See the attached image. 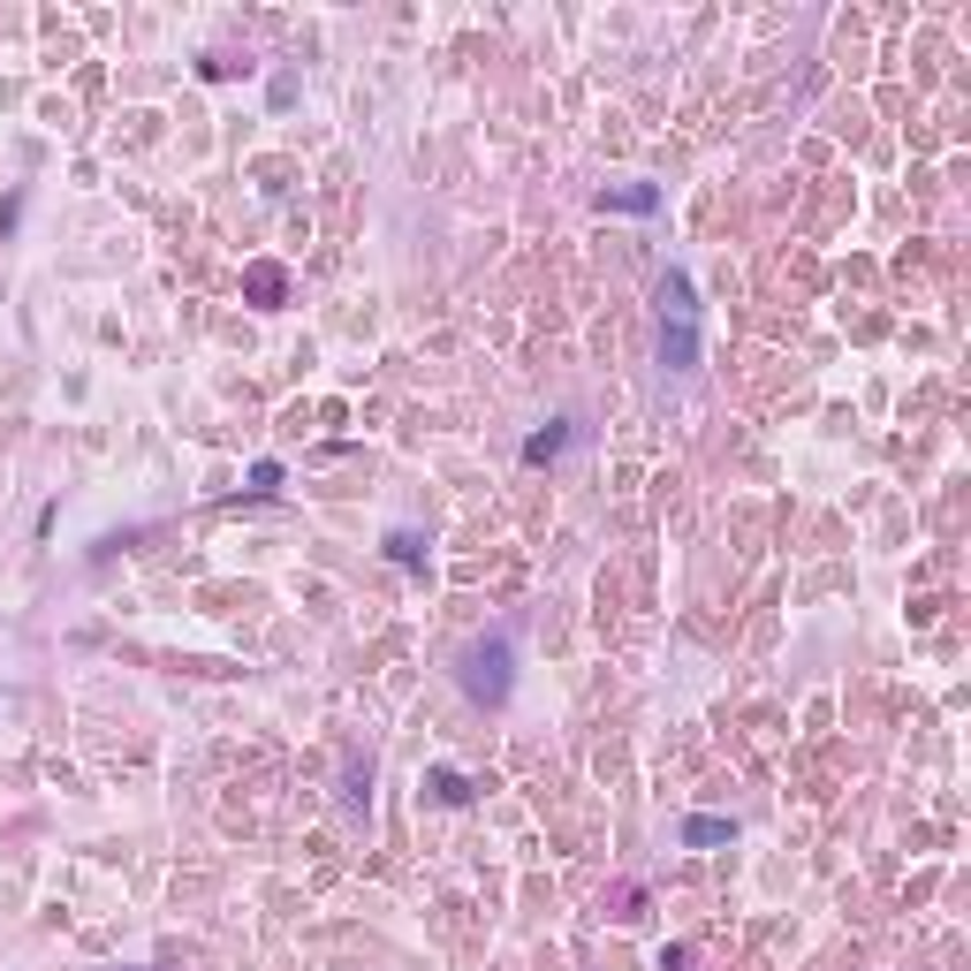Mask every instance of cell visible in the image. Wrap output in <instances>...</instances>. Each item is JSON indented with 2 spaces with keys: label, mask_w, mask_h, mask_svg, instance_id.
<instances>
[{
  "label": "cell",
  "mask_w": 971,
  "mask_h": 971,
  "mask_svg": "<svg viewBox=\"0 0 971 971\" xmlns=\"http://www.w3.org/2000/svg\"><path fill=\"white\" fill-rule=\"evenodd\" d=\"M464 691H471V706H501L508 698V683H516V646L508 638H479V646L464 652Z\"/></svg>",
  "instance_id": "6da1fadb"
},
{
  "label": "cell",
  "mask_w": 971,
  "mask_h": 971,
  "mask_svg": "<svg viewBox=\"0 0 971 971\" xmlns=\"http://www.w3.org/2000/svg\"><path fill=\"white\" fill-rule=\"evenodd\" d=\"M243 297H251V304H266V312H274V304H281V297H289V274H281V266H274V259H251V266H243Z\"/></svg>",
  "instance_id": "7a4b0ae2"
},
{
  "label": "cell",
  "mask_w": 971,
  "mask_h": 971,
  "mask_svg": "<svg viewBox=\"0 0 971 971\" xmlns=\"http://www.w3.org/2000/svg\"><path fill=\"white\" fill-rule=\"evenodd\" d=\"M660 364H668V372H698V326L660 320Z\"/></svg>",
  "instance_id": "3957f363"
},
{
  "label": "cell",
  "mask_w": 971,
  "mask_h": 971,
  "mask_svg": "<svg viewBox=\"0 0 971 971\" xmlns=\"http://www.w3.org/2000/svg\"><path fill=\"white\" fill-rule=\"evenodd\" d=\"M660 320L698 326V297H691V274H660Z\"/></svg>",
  "instance_id": "277c9868"
},
{
  "label": "cell",
  "mask_w": 971,
  "mask_h": 971,
  "mask_svg": "<svg viewBox=\"0 0 971 971\" xmlns=\"http://www.w3.org/2000/svg\"><path fill=\"white\" fill-rule=\"evenodd\" d=\"M570 448V418H554V425H539L531 441H524V464H554Z\"/></svg>",
  "instance_id": "5b68a950"
},
{
  "label": "cell",
  "mask_w": 971,
  "mask_h": 971,
  "mask_svg": "<svg viewBox=\"0 0 971 971\" xmlns=\"http://www.w3.org/2000/svg\"><path fill=\"white\" fill-rule=\"evenodd\" d=\"M608 205H615V213H652V205H660V190H652V182H631V190H600V213H608Z\"/></svg>",
  "instance_id": "8992f818"
},
{
  "label": "cell",
  "mask_w": 971,
  "mask_h": 971,
  "mask_svg": "<svg viewBox=\"0 0 971 971\" xmlns=\"http://www.w3.org/2000/svg\"><path fill=\"white\" fill-rule=\"evenodd\" d=\"M683 842H691V850H706V842H729V819H706V812H698V819H683Z\"/></svg>",
  "instance_id": "52a82bcc"
},
{
  "label": "cell",
  "mask_w": 971,
  "mask_h": 971,
  "mask_svg": "<svg viewBox=\"0 0 971 971\" xmlns=\"http://www.w3.org/2000/svg\"><path fill=\"white\" fill-rule=\"evenodd\" d=\"M387 554H395L403 570H418V562H425V539H418V531H387Z\"/></svg>",
  "instance_id": "ba28073f"
},
{
  "label": "cell",
  "mask_w": 971,
  "mask_h": 971,
  "mask_svg": "<svg viewBox=\"0 0 971 971\" xmlns=\"http://www.w3.org/2000/svg\"><path fill=\"white\" fill-rule=\"evenodd\" d=\"M433 790H441V798H448V805H464V798H471V782H464V775H456V767H433Z\"/></svg>",
  "instance_id": "9c48e42d"
},
{
  "label": "cell",
  "mask_w": 971,
  "mask_h": 971,
  "mask_svg": "<svg viewBox=\"0 0 971 971\" xmlns=\"http://www.w3.org/2000/svg\"><path fill=\"white\" fill-rule=\"evenodd\" d=\"M251 493H281V464H251Z\"/></svg>",
  "instance_id": "30bf717a"
},
{
  "label": "cell",
  "mask_w": 971,
  "mask_h": 971,
  "mask_svg": "<svg viewBox=\"0 0 971 971\" xmlns=\"http://www.w3.org/2000/svg\"><path fill=\"white\" fill-rule=\"evenodd\" d=\"M660 971H691V949H668V957H660Z\"/></svg>",
  "instance_id": "8fae6325"
}]
</instances>
